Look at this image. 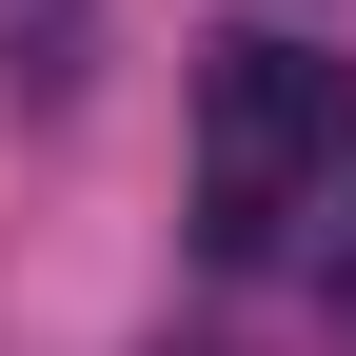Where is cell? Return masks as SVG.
<instances>
[{"mask_svg":"<svg viewBox=\"0 0 356 356\" xmlns=\"http://www.w3.org/2000/svg\"><path fill=\"white\" fill-rule=\"evenodd\" d=\"M159 356H218V337H159Z\"/></svg>","mask_w":356,"mask_h":356,"instance_id":"3957f363","label":"cell"},{"mask_svg":"<svg viewBox=\"0 0 356 356\" xmlns=\"http://www.w3.org/2000/svg\"><path fill=\"white\" fill-rule=\"evenodd\" d=\"M356 178V60H317V40H218L198 60V257H277L297 218H337Z\"/></svg>","mask_w":356,"mask_h":356,"instance_id":"6da1fadb","label":"cell"},{"mask_svg":"<svg viewBox=\"0 0 356 356\" xmlns=\"http://www.w3.org/2000/svg\"><path fill=\"white\" fill-rule=\"evenodd\" d=\"M99 60V0H0V99H79Z\"/></svg>","mask_w":356,"mask_h":356,"instance_id":"7a4b0ae2","label":"cell"}]
</instances>
